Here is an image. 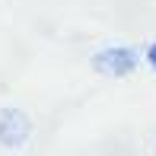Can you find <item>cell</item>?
I'll return each mask as SVG.
<instances>
[{
  "label": "cell",
  "instance_id": "obj_2",
  "mask_svg": "<svg viewBox=\"0 0 156 156\" xmlns=\"http://www.w3.org/2000/svg\"><path fill=\"white\" fill-rule=\"evenodd\" d=\"M26 140H29V121H26V115H19L16 108L3 112V115H0V144L16 150Z\"/></svg>",
  "mask_w": 156,
  "mask_h": 156
},
{
  "label": "cell",
  "instance_id": "obj_1",
  "mask_svg": "<svg viewBox=\"0 0 156 156\" xmlns=\"http://www.w3.org/2000/svg\"><path fill=\"white\" fill-rule=\"evenodd\" d=\"M121 29H156V0H76Z\"/></svg>",
  "mask_w": 156,
  "mask_h": 156
}]
</instances>
